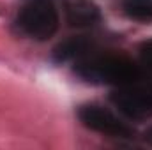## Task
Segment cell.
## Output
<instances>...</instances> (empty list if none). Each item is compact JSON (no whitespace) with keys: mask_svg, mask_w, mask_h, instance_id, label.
Wrapping results in <instances>:
<instances>
[{"mask_svg":"<svg viewBox=\"0 0 152 150\" xmlns=\"http://www.w3.org/2000/svg\"><path fill=\"white\" fill-rule=\"evenodd\" d=\"M76 71L87 81L110 83V85H131L140 79V67L126 57H99L76 66Z\"/></svg>","mask_w":152,"mask_h":150,"instance_id":"cell-1","label":"cell"},{"mask_svg":"<svg viewBox=\"0 0 152 150\" xmlns=\"http://www.w3.org/2000/svg\"><path fill=\"white\" fill-rule=\"evenodd\" d=\"M18 23L27 36L46 41L58 28V12L50 0H32L21 9Z\"/></svg>","mask_w":152,"mask_h":150,"instance_id":"cell-2","label":"cell"},{"mask_svg":"<svg viewBox=\"0 0 152 150\" xmlns=\"http://www.w3.org/2000/svg\"><path fill=\"white\" fill-rule=\"evenodd\" d=\"M80 120L88 127L103 134H110L117 138H129L131 136V127L126 125L118 117L106 108H101L97 104H87L81 106L80 110Z\"/></svg>","mask_w":152,"mask_h":150,"instance_id":"cell-3","label":"cell"},{"mask_svg":"<svg viewBox=\"0 0 152 150\" xmlns=\"http://www.w3.org/2000/svg\"><path fill=\"white\" fill-rule=\"evenodd\" d=\"M112 103L118 111L133 120H145L152 117V95L143 90L120 88L112 94Z\"/></svg>","mask_w":152,"mask_h":150,"instance_id":"cell-4","label":"cell"},{"mask_svg":"<svg viewBox=\"0 0 152 150\" xmlns=\"http://www.w3.org/2000/svg\"><path fill=\"white\" fill-rule=\"evenodd\" d=\"M99 20V11L88 0H75L67 5V21L73 27H90Z\"/></svg>","mask_w":152,"mask_h":150,"instance_id":"cell-5","label":"cell"},{"mask_svg":"<svg viewBox=\"0 0 152 150\" xmlns=\"http://www.w3.org/2000/svg\"><path fill=\"white\" fill-rule=\"evenodd\" d=\"M88 48V42L87 39L83 37H73L64 41L62 44H58L55 48V58L57 60H71V58H76V57H81Z\"/></svg>","mask_w":152,"mask_h":150,"instance_id":"cell-6","label":"cell"},{"mask_svg":"<svg viewBox=\"0 0 152 150\" xmlns=\"http://www.w3.org/2000/svg\"><path fill=\"white\" fill-rule=\"evenodd\" d=\"M122 9L131 20L143 23L152 21V0H124Z\"/></svg>","mask_w":152,"mask_h":150,"instance_id":"cell-7","label":"cell"},{"mask_svg":"<svg viewBox=\"0 0 152 150\" xmlns=\"http://www.w3.org/2000/svg\"><path fill=\"white\" fill-rule=\"evenodd\" d=\"M140 57H142V62L147 66V67H152V39L151 41H145L140 48Z\"/></svg>","mask_w":152,"mask_h":150,"instance_id":"cell-8","label":"cell"},{"mask_svg":"<svg viewBox=\"0 0 152 150\" xmlns=\"http://www.w3.org/2000/svg\"><path fill=\"white\" fill-rule=\"evenodd\" d=\"M145 140H147V141H149V143L152 145V129H149V133L145 134Z\"/></svg>","mask_w":152,"mask_h":150,"instance_id":"cell-9","label":"cell"}]
</instances>
